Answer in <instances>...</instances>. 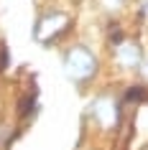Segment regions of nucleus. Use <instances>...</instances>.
Masks as SVG:
<instances>
[{
  "label": "nucleus",
  "instance_id": "obj_3",
  "mask_svg": "<svg viewBox=\"0 0 148 150\" xmlns=\"http://www.w3.org/2000/svg\"><path fill=\"white\" fill-rule=\"evenodd\" d=\"M115 59H117L120 66H125V69H140V64H143V51H140V46L135 41L123 38L115 46Z\"/></svg>",
  "mask_w": 148,
  "mask_h": 150
},
{
  "label": "nucleus",
  "instance_id": "obj_4",
  "mask_svg": "<svg viewBox=\"0 0 148 150\" xmlns=\"http://www.w3.org/2000/svg\"><path fill=\"white\" fill-rule=\"evenodd\" d=\"M92 115H94V120H97L102 127H112V125H117V120H120V107H117L115 99L100 97V99H94V104H92Z\"/></svg>",
  "mask_w": 148,
  "mask_h": 150
},
{
  "label": "nucleus",
  "instance_id": "obj_5",
  "mask_svg": "<svg viewBox=\"0 0 148 150\" xmlns=\"http://www.w3.org/2000/svg\"><path fill=\"white\" fill-rule=\"evenodd\" d=\"M120 5H123V0H105V8H120Z\"/></svg>",
  "mask_w": 148,
  "mask_h": 150
},
{
  "label": "nucleus",
  "instance_id": "obj_2",
  "mask_svg": "<svg viewBox=\"0 0 148 150\" xmlns=\"http://www.w3.org/2000/svg\"><path fill=\"white\" fill-rule=\"evenodd\" d=\"M71 28V18L61 10H51L46 16H41L33 25V38L39 43H54L61 36H66Z\"/></svg>",
  "mask_w": 148,
  "mask_h": 150
},
{
  "label": "nucleus",
  "instance_id": "obj_1",
  "mask_svg": "<svg viewBox=\"0 0 148 150\" xmlns=\"http://www.w3.org/2000/svg\"><path fill=\"white\" fill-rule=\"evenodd\" d=\"M64 71L71 81H87L97 71V56L87 46H71L64 54Z\"/></svg>",
  "mask_w": 148,
  "mask_h": 150
}]
</instances>
